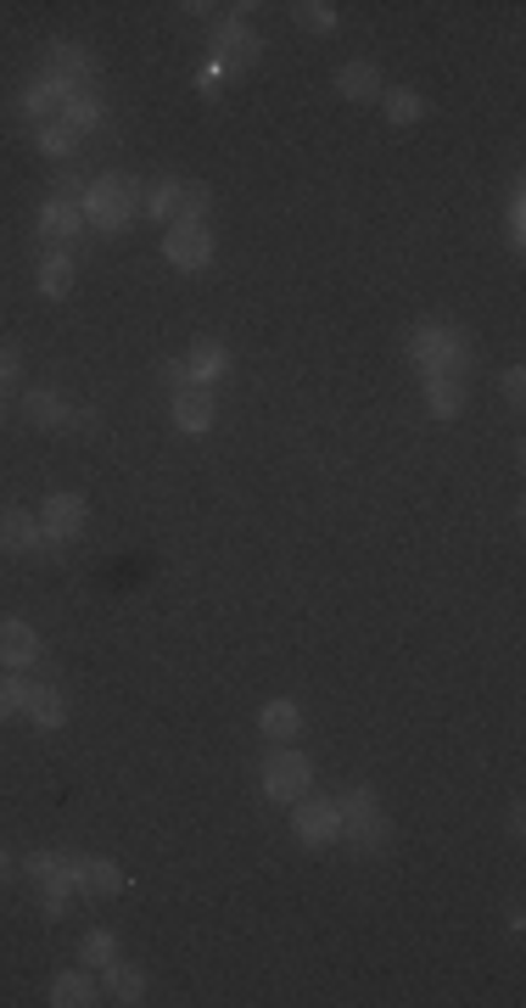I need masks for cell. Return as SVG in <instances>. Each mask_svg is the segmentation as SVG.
Instances as JSON below:
<instances>
[{"label": "cell", "instance_id": "6da1fadb", "mask_svg": "<svg viewBox=\"0 0 526 1008\" xmlns=\"http://www.w3.org/2000/svg\"><path fill=\"white\" fill-rule=\"evenodd\" d=\"M135 180L129 175H102V180H91V191H84V224H96L102 235H118L129 219H135Z\"/></svg>", "mask_w": 526, "mask_h": 1008}, {"label": "cell", "instance_id": "7a4b0ae2", "mask_svg": "<svg viewBox=\"0 0 526 1008\" xmlns=\"http://www.w3.org/2000/svg\"><path fill=\"white\" fill-rule=\"evenodd\" d=\"M409 359H414L425 376H460L465 359H471V348H465V336H460L454 325H420V330L409 336Z\"/></svg>", "mask_w": 526, "mask_h": 1008}, {"label": "cell", "instance_id": "3957f363", "mask_svg": "<svg viewBox=\"0 0 526 1008\" xmlns=\"http://www.w3.org/2000/svg\"><path fill=\"white\" fill-rule=\"evenodd\" d=\"M314 790V763L303 750H275L263 763V796L270 801H303Z\"/></svg>", "mask_w": 526, "mask_h": 1008}, {"label": "cell", "instance_id": "277c9868", "mask_svg": "<svg viewBox=\"0 0 526 1008\" xmlns=\"http://www.w3.org/2000/svg\"><path fill=\"white\" fill-rule=\"evenodd\" d=\"M162 259L173 270H208L213 264V235H208V224H168Z\"/></svg>", "mask_w": 526, "mask_h": 1008}, {"label": "cell", "instance_id": "5b68a950", "mask_svg": "<svg viewBox=\"0 0 526 1008\" xmlns=\"http://www.w3.org/2000/svg\"><path fill=\"white\" fill-rule=\"evenodd\" d=\"M297 812H292V829H297V840L303 847H330V840L341 834V812H336V801H325V796H303V801H292Z\"/></svg>", "mask_w": 526, "mask_h": 1008}, {"label": "cell", "instance_id": "8992f818", "mask_svg": "<svg viewBox=\"0 0 526 1008\" xmlns=\"http://www.w3.org/2000/svg\"><path fill=\"white\" fill-rule=\"evenodd\" d=\"M84 522H91V504H84L78 493H51V498H45L40 527H45L51 544H73V538L84 533Z\"/></svg>", "mask_w": 526, "mask_h": 1008}, {"label": "cell", "instance_id": "52a82bcc", "mask_svg": "<svg viewBox=\"0 0 526 1008\" xmlns=\"http://www.w3.org/2000/svg\"><path fill=\"white\" fill-rule=\"evenodd\" d=\"M213 414H219V403H213V387H197V381H186L180 392H173V427H180V432L202 438V432L213 427Z\"/></svg>", "mask_w": 526, "mask_h": 1008}, {"label": "cell", "instance_id": "ba28073f", "mask_svg": "<svg viewBox=\"0 0 526 1008\" xmlns=\"http://www.w3.org/2000/svg\"><path fill=\"white\" fill-rule=\"evenodd\" d=\"M51 538H45V527H40V516H29V511H0V549L7 555H40Z\"/></svg>", "mask_w": 526, "mask_h": 1008}, {"label": "cell", "instance_id": "9c48e42d", "mask_svg": "<svg viewBox=\"0 0 526 1008\" xmlns=\"http://www.w3.org/2000/svg\"><path fill=\"white\" fill-rule=\"evenodd\" d=\"M257 51H263V45H257V34H252L246 23H235V18H230V23H224V29L213 34V56H219V73H230V67H246V62H252Z\"/></svg>", "mask_w": 526, "mask_h": 1008}, {"label": "cell", "instance_id": "30bf717a", "mask_svg": "<svg viewBox=\"0 0 526 1008\" xmlns=\"http://www.w3.org/2000/svg\"><path fill=\"white\" fill-rule=\"evenodd\" d=\"M186 376H191L197 387L224 381V376H230V348L213 343V336H197V343H191V359H186Z\"/></svg>", "mask_w": 526, "mask_h": 1008}, {"label": "cell", "instance_id": "8fae6325", "mask_svg": "<svg viewBox=\"0 0 526 1008\" xmlns=\"http://www.w3.org/2000/svg\"><path fill=\"white\" fill-rule=\"evenodd\" d=\"M40 655H45V644H40V633L29 622H18V617L0 622V661H7V666H34Z\"/></svg>", "mask_w": 526, "mask_h": 1008}, {"label": "cell", "instance_id": "7c38bea8", "mask_svg": "<svg viewBox=\"0 0 526 1008\" xmlns=\"http://www.w3.org/2000/svg\"><path fill=\"white\" fill-rule=\"evenodd\" d=\"M91 73H96V56L84 45H51V78H62L67 91H91Z\"/></svg>", "mask_w": 526, "mask_h": 1008}, {"label": "cell", "instance_id": "4fadbf2b", "mask_svg": "<svg viewBox=\"0 0 526 1008\" xmlns=\"http://www.w3.org/2000/svg\"><path fill=\"white\" fill-rule=\"evenodd\" d=\"M336 91H341V102H381V73L370 67V62H341L336 67Z\"/></svg>", "mask_w": 526, "mask_h": 1008}, {"label": "cell", "instance_id": "5bb4252c", "mask_svg": "<svg viewBox=\"0 0 526 1008\" xmlns=\"http://www.w3.org/2000/svg\"><path fill=\"white\" fill-rule=\"evenodd\" d=\"M78 891H84V896H96V902H107V896H118V891H124V869H118L113 858H84V869H78Z\"/></svg>", "mask_w": 526, "mask_h": 1008}, {"label": "cell", "instance_id": "9a60e30c", "mask_svg": "<svg viewBox=\"0 0 526 1008\" xmlns=\"http://www.w3.org/2000/svg\"><path fill=\"white\" fill-rule=\"evenodd\" d=\"M102 997V986L91 980V969H62L56 980H51V1002L56 1008H91Z\"/></svg>", "mask_w": 526, "mask_h": 1008}, {"label": "cell", "instance_id": "2e32d148", "mask_svg": "<svg viewBox=\"0 0 526 1008\" xmlns=\"http://www.w3.org/2000/svg\"><path fill=\"white\" fill-rule=\"evenodd\" d=\"M78 230H84V208H78V202H62V197H56V202L40 208V235H45V241L62 246V241H73Z\"/></svg>", "mask_w": 526, "mask_h": 1008}, {"label": "cell", "instance_id": "e0dca14e", "mask_svg": "<svg viewBox=\"0 0 526 1008\" xmlns=\"http://www.w3.org/2000/svg\"><path fill=\"white\" fill-rule=\"evenodd\" d=\"M23 414L34 420L40 432H62V427H67V403H62L51 387H29V392H23Z\"/></svg>", "mask_w": 526, "mask_h": 1008}, {"label": "cell", "instance_id": "ac0fdd59", "mask_svg": "<svg viewBox=\"0 0 526 1008\" xmlns=\"http://www.w3.org/2000/svg\"><path fill=\"white\" fill-rule=\"evenodd\" d=\"M23 712L34 717V728H62V717H67V706L51 684H23Z\"/></svg>", "mask_w": 526, "mask_h": 1008}, {"label": "cell", "instance_id": "d6986e66", "mask_svg": "<svg viewBox=\"0 0 526 1008\" xmlns=\"http://www.w3.org/2000/svg\"><path fill=\"white\" fill-rule=\"evenodd\" d=\"M257 728L270 734V739H297V728H303V706H297V701H263Z\"/></svg>", "mask_w": 526, "mask_h": 1008}, {"label": "cell", "instance_id": "ffe728a7", "mask_svg": "<svg viewBox=\"0 0 526 1008\" xmlns=\"http://www.w3.org/2000/svg\"><path fill=\"white\" fill-rule=\"evenodd\" d=\"M425 403H431V414H436V420H454V414H460V403H465L460 376H425Z\"/></svg>", "mask_w": 526, "mask_h": 1008}, {"label": "cell", "instance_id": "44dd1931", "mask_svg": "<svg viewBox=\"0 0 526 1008\" xmlns=\"http://www.w3.org/2000/svg\"><path fill=\"white\" fill-rule=\"evenodd\" d=\"M102 991L113 997V1002H140L146 997V975L135 969V964H107V980H102Z\"/></svg>", "mask_w": 526, "mask_h": 1008}, {"label": "cell", "instance_id": "7402d4cb", "mask_svg": "<svg viewBox=\"0 0 526 1008\" xmlns=\"http://www.w3.org/2000/svg\"><path fill=\"white\" fill-rule=\"evenodd\" d=\"M67 96H73V91H67V84L45 73V78H34V84H29V91H23V113H29V118H45V113H51V107H62Z\"/></svg>", "mask_w": 526, "mask_h": 1008}, {"label": "cell", "instance_id": "603a6c76", "mask_svg": "<svg viewBox=\"0 0 526 1008\" xmlns=\"http://www.w3.org/2000/svg\"><path fill=\"white\" fill-rule=\"evenodd\" d=\"M96 124H102V102H96L91 91H73V96L62 102V129L84 135V129H96Z\"/></svg>", "mask_w": 526, "mask_h": 1008}, {"label": "cell", "instance_id": "cb8c5ba5", "mask_svg": "<svg viewBox=\"0 0 526 1008\" xmlns=\"http://www.w3.org/2000/svg\"><path fill=\"white\" fill-rule=\"evenodd\" d=\"M40 292L45 297H67L73 292V259H67V252H45V259H40Z\"/></svg>", "mask_w": 526, "mask_h": 1008}, {"label": "cell", "instance_id": "d4e9b609", "mask_svg": "<svg viewBox=\"0 0 526 1008\" xmlns=\"http://www.w3.org/2000/svg\"><path fill=\"white\" fill-rule=\"evenodd\" d=\"M208 213H213V191L208 186H180V208H173V224H208Z\"/></svg>", "mask_w": 526, "mask_h": 1008}, {"label": "cell", "instance_id": "484cf974", "mask_svg": "<svg viewBox=\"0 0 526 1008\" xmlns=\"http://www.w3.org/2000/svg\"><path fill=\"white\" fill-rule=\"evenodd\" d=\"M292 23L308 29V34H330V29H336V7H330V0H297V7H292Z\"/></svg>", "mask_w": 526, "mask_h": 1008}, {"label": "cell", "instance_id": "4316f807", "mask_svg": "<svg viewBox=\"0 0 526 1008\" xmlns=\"http://www.w3.org/2000/svg\"><path fill=\"white\" fill-rule=\"evenodd\" d=\"M113 953H118V936H113V931H91V936L78 942V964H84V969H107Z\"/></svg>", "mask_w": 526, "mask_h": 1008}, {"label": "cell", "instance_id": "83f0119b", "mask_svg": "<svg viewBox=\"0 0 526 1008\" xmlns=\"http://www.w3.org/2000/svg\"><path fill=\"white\" fill-rule=\"evenodd\" d=\"M381 107H387V118H392V124H414V118L425 113L420 91H403V84H398V91H381Z\"/></svg>", "mask_w": 526, "mask_h": 1008}, {"label": "cell", "instance_id": "f1b7e54d", "mask_svg": "<svg viewBox=\"0 0 526 1008\" xmlns=\"http://www.w3.org/2000/svg\"><path fill=\"white\" fill-rule=\"evenodd\" d=\"M173 208H180V180H157L151 197H146V213L162 219V224H173Z\"/></svg>", "mask_w": 526, "mask_h": 1008}, {"label": "cell", "instance_id": "f546056e", "mask_svg": "<svg viewBox=\"0 0 526 1008\" xmlns=\"http://www.w3.org/2000/svg\"><path fill=\"white\" fill-rule=\"evenodd\" d=\"M56 191H62V202H84V191H91V175L84 168H62V180H56Z\"/></svg>", "mask_w": 526, "mask_h": 1008}, {"label": "cell", "instance_id": "4dcf8cb0", "mask_svg": "<svg viewBox=\"0 0 526 1008\" xmlns=\"http://www.w3.org/2000/svg\"><path fill=\"white\" fill-rule=\"evenodd\" d=\"M40 151H45V157H67V151H73V129L45 124V129H40Z\"/></svg>", "mask_w": 526, "mask_h": 1008}, {"label": "cell", "instance_id": "1f68e13d", "mask_svg": "<svg viewBox=\"0 0 526 1008\" xmlns=\"http://www.w3.org/2000/svg\"><path fill=\"white\" fill-rule=\"evenodd\" d=\"M23 712V684L18 679H0V723Z\"/></svg>", "mask_w": 526, "mask_h": 1008}, {"label": "cell", "instance_id": "d6a6232c", "mask_svg": "<svg viewBox=\"0 0 526 1008\" xmlns=\"http://www.w3.org/2000/svg\"><path fill=\"white\" fill-rule=\"evenodd\" d=\"M18 370H23V354L7 343V348H0V387H12V381H18Z\"/></svg>", "mask_w": 526, "mask_h": 1008}, {"label": "cell", "instance_id": "836d02e7", "mask_svg": "<svg viewBox=\"0 0 526 1008\" xmlns=\"http://www.w3.org/2000/svg\"><path fill=\"white\" fill-rule=\"evenodd\" d=\"M504 398H509V403H520V398H526V376H520V365H509V370H504Z\"/></svg>", "mask_w": 526, "mask_h": 1008}, {"label": "cell", "instance_id": "e575fe53", "mask_svg": "<svg viewBox=\"0 0 526 1008\" xmlns=\"http://www.w3.org/2000/svg\"><path fill=\"white\" fill-rule=\"evenodd\" d=\"M67 427H78L84 438H91V432L102 427V420H96V409H67Z\"/></svg>", "mask_w": 526, "mask_h": 1008}, {"label": "cell", "instance_id": "d590c367", "mask_svg": "<svg viewBox=\"0 0 526 1008\" xmlns=\"http://www.w3.org/2000/svg\"><path fill=\"white\" fill-rule=\"evenodd\" d=\"M7 874H12V858H7V852H0V880H7Z\"/></svg>", "mask_w": 526, "mask_h": 1008}, {"label": "cell", "instance_id": "8d00e7d4", "mask_svg": "<svg viewBox=\"0 0 526 1008\" xmlns=\"http://www.w3.org/2000/svg\"><path fill=\"white\" fill-rule=\"evenodd\" d=\"M0 414H7V387H0Z\"/></svg>", "mask_w": 526, "mask_h": 1008}]
</instances>
